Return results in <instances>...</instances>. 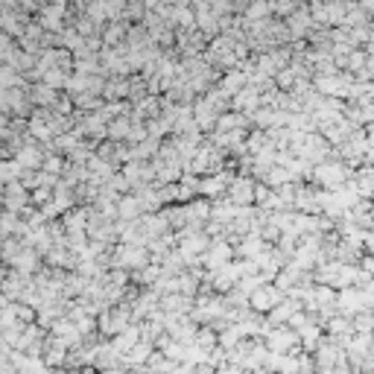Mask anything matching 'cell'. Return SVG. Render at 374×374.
Instances as JSON below:
<instances>
[{"label": "cell", "mask_w": 374, "mask_h": 374, "mask_svg": "<svg viewBox=\"0 0 374 374\" xmlns=\"http://www.w3.org/2000/svg\"><path fill=\"white\" fill-rule=\"evenodd\" d=\"M24 199H27V196H24V187H21V184H9V190H6V208L18 210L21 205H24Z\"/></svg>", "instance_id": "obj_1"}, {"label": "cell", "mask_w": 374, "mask_h": 374, "mask_svg": "<svg viewBox=\"0 0 374 374\" xmlns=\"http://www.w3.org/2000/svg\"><path fill=\"white\" fill-rule=\"evenodd\" d=\"M18 158H21V164H27V167H35L38 164V152H35V149H24Z\"/></svg>", "instance_id": "obj_2"}]
</instances>
